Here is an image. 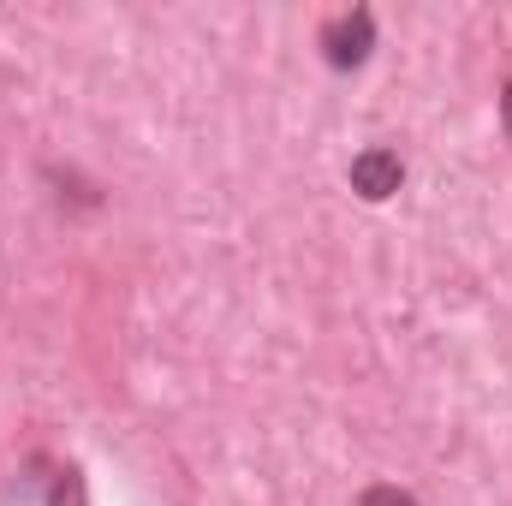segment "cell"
<instances>
[{
  "mask_svg": "<svg viewBox=\"0 0 512 506\" xmlns=\"http://www.w3.org/2000/svg\"><path fill=\"white\" fill-rule=\"evenodd\" d=\"M399 179H405V167H399V155L393 149H364L358 161H352V191H364L370 203H382L399 191Z\"/></svg>",
  "mask_w": 512,
  "mask_h": 506,
  "instance_id": "6da1fadb",
  "label": "cell"
},
{
  "mask_svg": "<svg viewBox=\"0 0 512 506\" xmlns=\"http://www.w3.org/2000/svg\"><path fill=\"white\" fill-rule=\"evenodd\" d=\"M370 30H376V18H370V12L340 18V24L328 30V60H334V66H358V60L370 54Z\"/></svg>",
  "mask_w": 512,
  "mask_h": 506,
  "instance_id": "7a4b0ae2",
  "label": "cell"
},
{
  "mask_svg": "<svg viewBox=\"0 0 512 506\" xmlns=\"http://www.w3.org/2000/svg\"><path fill=\"white\" fill-rule=\"evenodd\" d=\"M358 506H417V501H411V495H399V489H387V483H382V489H370V495H364Z\"/></svg>",
  "mask_w": 512,
  "mask_h": 506,
  "instance_id": "3957f363",
  "label": "cell"
},
{
  "mask_svg": "<svg viewBox=\"0 0 512 506\" xmlns=\"http://www.w3.org/2000/svg\"><path fill=\"white\" fill-rule=\"evenodd\" d=\"M507 120H512V90H507Z\"/></svg>",
  "mask_w": 512,
  "mask_h": 506,
  "instance_id": "277c9868",
  "label": "cell"
}]
</instances>
